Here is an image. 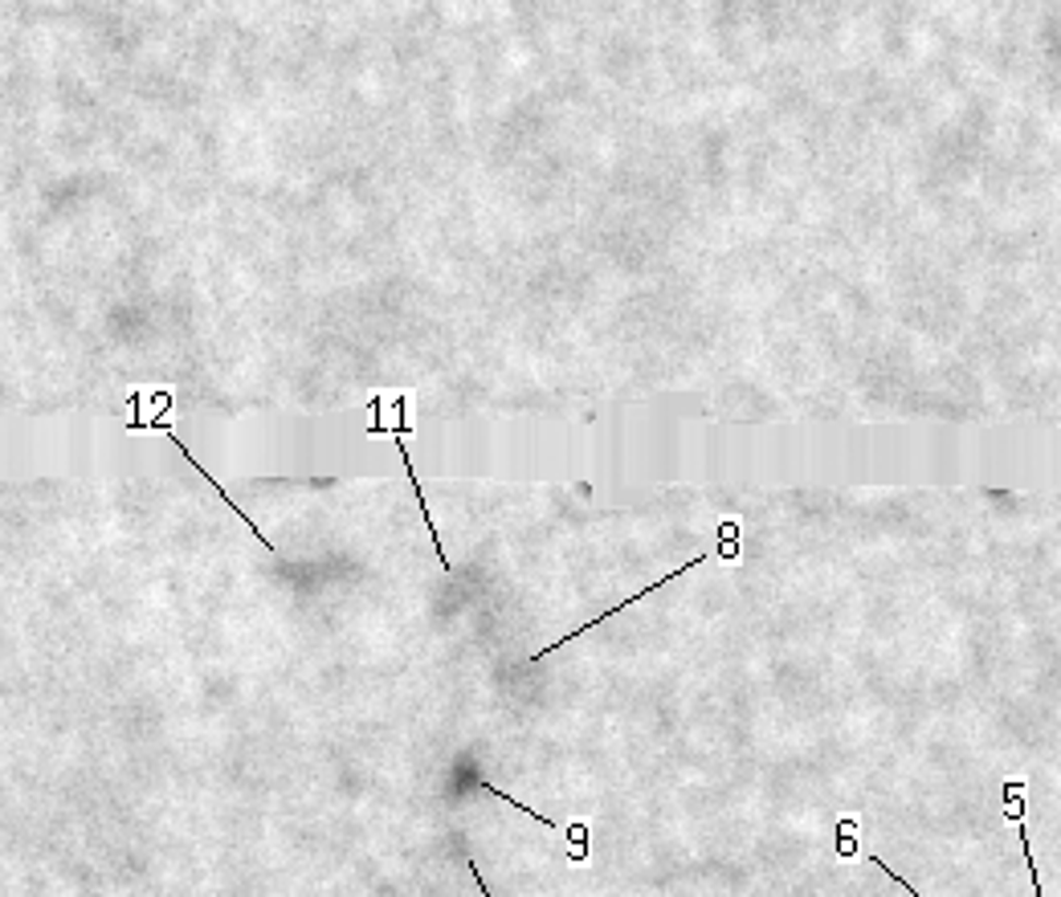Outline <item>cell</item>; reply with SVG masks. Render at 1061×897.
<instances>
[{
    "label": "cell",
    "instance_id": "obj_2",
    "mask_svg": "<svg viewBox=\"0 0 1061 897\" xmlns=\"http://www.w3.org/2000/svg\"><path fill=\"white\" fill-rule=\"evenodd\" d=\"M861 824L858 821H842L837 824V857H858V845H854V833Z\"/></svg>",
    "mask_w": 1061,
    "mask_h": 897
},
{
    "label": "cell",
    "instance_id": "obj_1",
    "mask_svg": "<svg viewBox=\"0 0 1061 897\" xmlns=\"http://www.w3.org/2000/svg\"><path fill=\"white\" fill-rule=\"evenodd\" d=\"M368 433H389V424L384 420L375 417L372 424H368ZM392 441H396V448H401V457H405V469H408V478H413V490H417V502H421V518H425V526H429V539H433V547H438V555H441V567L445 572H453V559L445 555V547H441V530L433 526V514H429V502H425V490H421V474L413 469V457H408V445H405V436H408V396H396V424H392Z\"/></svg>",
    "mask_w": 1061,
    "mask_h": 897
}]
</instances>
